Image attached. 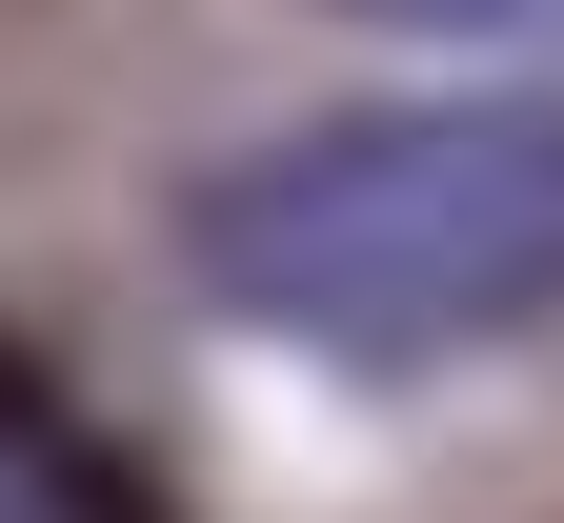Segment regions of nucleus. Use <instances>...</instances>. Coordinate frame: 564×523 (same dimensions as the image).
Here are the masks:
<instances>
[{
  "label": "nucleus",
  "instance_id": "f257e3e1",
  "mask_svg": "<svg viewBox=\"0 0 564 523\" xmlns=\"http://www.w3.org/2000/svg\"><path fill=\"white\" fill-rule=\"evenodd\" d=\"M202 303L303 362H484L564 323V101H343L182 201Z\"/></svg>",
  "mask_w": 564,
  "mask_h": 523
},
{
  "label": "nucleus",
  "instance_id": "7ed1b4c3",
  "mask_svg": "<svg viewBox=\"0 0 564 523\" xmlns=\"http://www.w3.org/2000/svg\"><path fill=\"white\" fill-rule=\"evenodd\" d=\"M383 41H564V0H343Z\"/></svg>",
  "mask_w": 564,
  "mask_h": 523
},
{
  "label": "nucleus",
  "instance_id": "f03ea898",
  "mask_svg": "<svg viewBox=\"0 0 564 523\" xmlns=\"http://www.w3.org/2000/svg\"><path fill=\"white\" fill-rule=\"evenodd\" d=\"M0 523H141V483H121V443L41 383L21 342H0Z\"/></svg>",
  "mask_w": 564,
  "mask_h": 523
}]
</instances>
